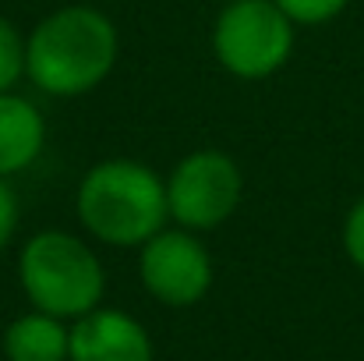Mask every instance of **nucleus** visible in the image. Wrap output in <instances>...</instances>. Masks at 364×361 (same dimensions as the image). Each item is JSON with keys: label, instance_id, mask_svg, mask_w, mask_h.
Segmentation results:
<instances>
[{"label": "nucleus", "instance_id": "obj_10", "mask_svg": "<svg viewBox=\"0 0 364 361\" xmlns=\"http://www.w3.org/2000/svg\"><path fill=\"white\" fill-rule=\"evenodd\" d=\"M25 82V32L0 14V93H11Z\"/></svg>", "mask_w": 364, "mask_h": 361}, {"label": "nucleus", "instance_id": "obj_12", "mask_svg": "<svg viewBox=\"0 0 364 361\" xmlns=\"http://www.w3.org/2000/svg\"><path fill=\"white\" fill-rule=\"evenodd\" d=\"M340 244H343V255L350 258V266L364 276V195H358L343 216V227H340Z\"/></svg>", "mask_w": 364, "mask_h": 361}, {"label": "nucleus", "instance_id": "obj_8", "mask_svg": "<svg viewBox=\"0 0 364 361\" xmlns=\"http://www.w3.org/2000/svg\"><path fill=\"white\" fill-rule=\"evenodd\" d=\"M46 117L18 89L0 93V177L14 181L46 149Z\"/></svg>", "mask_w": 364, "mask_h": 361}, {"label": "nucleus", "instance_id": "obj_14", "mask_svg": "<svg viewBox=\"0 0 364 361\" xmlns=\"http://www.w3.org/2000/svg\"><path fill=\"white\" fill-rule=\"evenodd\" d=\"M220 4H227V0H220Z\"/></svg>", "mask_w": 364, "mask_h": 361}, {"label": "nucleus", "instance_id": "obj_3", "mask_svg": "<svg viewBox=\"0 0 364 361\" xmlns=\"http://www.w3.org/2000/svg\"><path fill=\"white\" fill-rule=\"evenodd\" d=\"M18 287L28 308L75 323L96 312L107 298V266L85 234L43 227L21 241L14 262Z\"/></svg>", "mask_w": 364, "mask_h": 361}, {"label": "nucleus", "instance_id": "obj_5", "mask_svg": "<svg viewBox=\"0 0 364 361\" xmlns=\"http://www.w3.org/2000/svg\"><path fill=\"white\" fill-rule=\"evenodd\" d=\"M244 202V170L223 149H195L173 163L166 174V209L170 224L213 234L237 216Z\"/></svg>", "mask_w": 364, "mask_h": 361}, {"label": "nucleus", "instance_id": "obj_2", "mask_svg": "<svg viewBox=\"0 0 364 361\" xmlns=\"http://www.w3.org/2000/svg\"><path fill=\"white\" fill-rule=\"evenodd\" d=\"M75 220L85 238L138 251L170 224L166 177L131 156L100 159L78 177Z\"/></svg>", "mask_w": 364, "mask_h": 361}, {"label": "nucleus", "instance_id": "obj_7", "mask_svg": "<svg viewBox=\"0 0 364 361\" xmlns=\"http://www.w3.org/2000/svg\"><path fill=\"white\" fill-rule=\"evenodd\" d=\"M156 347L141 319L124 308L100 305L96 312L71 323V358L68 361H152Z\"/></svg>", "mask_w": 364, "mask_h": 361}, {"label": "nucleus", "instance_id": "obj_9", "mask_svg": "<svg viewBox=\"0 0 364 361\" xmlns=\"http://www.w3.org/2000/svg\"><path fill=\"white\" fill-rule=\"evenodd\" d=\"M0 351L7 361H68L71 358V323L28 308L7 323Z\"/></svg>", "mask_w": 364, "mask_h": 361}, {"label": "nucleus", "instance_id": "obj_4", "mask_svg": "<svg viewBox=\"0 0 364 361\" xmlns=\"http://www.w3.org/2000/svg\"><path fill=\"white\" fill-rule=\"evenodd\" d=\"M209 46L230 78L265 82L290 64L297 25L272 0H227L213 18Z\"/></svg>", "mask_w": 364, "mask_h": 361}, {"label": "nucleus", "instance_id": "obj_1", "mask_svg": "<svg viewBox=\"0 0 364 361\" xmlns=\"http://www.w3.org/2000/svg\"><path fill=\"white\" fill-rule=\"evenodd\" d=\"M121 61V32L103 7L60 4L25 32V82L53 100L96 93Z\"/></svg>", "mask_w": 364, "mask_h": 361}, {"label": "nucleus", "instance_id": "obj_6", "mask_svg": "<svg viewBox=\"0 0 364 361\" xmlns=\"http://www.w3.org/2000/svg\"><path fill=\"white\" fill-rule=\"evenodd\" d=\"M138 283L163 308L198 305L216 283V266L205 238L166 224L138 248Z\"/></svg>", "mask_w": 364, "mask_h": 361}, {"label": "nucleus", "instance_id": "obj_11", "mask_svg": "<svg viewBox=\"0 0 364 361\" xmlns=\"http://www.w3.org/2000/svg\"><path fill=\"white\" fill-rule=\"evenodd\" d=\"M297 28H318V25H329L336 21L350 0H272Z\"/></svg>", "mask_w": 364, "mask_h": 361}, {"label": "nucleus", "instance_id": "obj_13", "mask_svg": "<svg viewBox=\"0 0 364 361\" xmlns=\"http://www.w3.org/2000/svg\"><path fill=\"white\" fill-rule=\"evenodd\" d=\"M18 227H21V199H18L14 184L7 177H0V255L18 238Z\"/></svg>", "mask_w": 364, "mask_h": 361}]
</instances>
